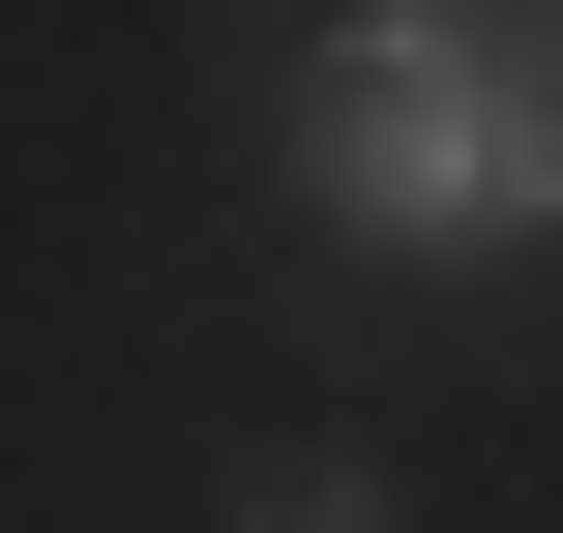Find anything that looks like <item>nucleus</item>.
I'll list each match as a JSON object with an SVG mask.
<instances>
[{
	"label": "nucleus",
	"instance_id": "nucleus-1",
	"mask_svg": "<svg viewBox=\"0 0 563 533\" xmlns=\"http://www.w3.org/2000/svg\"><path fill=\"white\" fill-rule=\"evenodd\" d=\"M297 208L356 267H505L563 208V30L534 0H327L297 30Z\"/></svg>",
	"mask_w": 563,
	"mask_h": 533
},
{
	"label": "nucleus",
	"instance_id": "nucleus-2",
	"mask_svg": "<svg viewBox=\"0 0 563 533\" xmlns=\"http://www.w3.org/2000/svg\"><path fill=\"white\" fill-rule=\"evenodd\" d=\"M208 533H386V475H356V445H297V475H238Z\"/></svg>",
	"mask_w": 563,
	"mask_h": 533
}]
</instances>
